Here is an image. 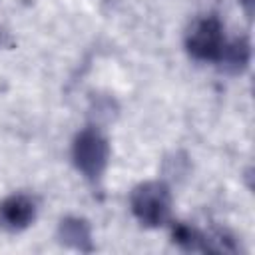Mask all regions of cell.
Listing matches in <instances>:
<instances>
[{
    "instance_id": "obj_1",
    "label": "cell",
    "mask_w": 255,
    "mask_h": 255,
    "mask_svg": "<svg viewBox=\"0 0 255 255\" xmlns=\"http://www.w3.org/2000/svg\"><path fill=\"white\" fill-rule=\"evenodd\" d=\"M129 207L143 225L147 227L163 225L171 211L169 187L161 181L139 183L129 195Z\"/></svg>"
},
{
    "instance_id": "obj_2",
    "label": "cell",
    "mask_w": 255,
    "mask_h": 255,
    "mask_svg": "<svg viewBox=\"0 0 255 255\" xmlns=\"http://www.w3.org/2000/svg\"><path fill=\"white\" fill-rule=\"evenodd\" d=\"M225 44H227L225 28L215 14L197 18L185 34L187 52L201 62H217L221 58Z\"/></svg>"
},
{
    "instance_id": "obj_3",
    "label": "cell",
    "mask_w": 255,
    "mask_h": 255,
    "mask_svg": "<svg viewBox=\"0 0 255 255\" xmlns=\"http://www.w3.org/2000/svg\"><path fill=\"white\" fill-rule=\"evenodd\" d=\"M108 155H110L108 141L96 128H86L76 135L72 145V157L76 167L84 173L86 179L98 181L102 177L108 165Z\"/></svg>"
},
{
    "instance_id": "obj_4",
    "label": "cell",
    "mask_w": 255,
    "mask_h": 255,
    "mask_svg": "<svg viewBox=\"0 0 255 255\" xmlns=\"http://www.w3.org/2000/svg\"><path fill=\"white\" fill-rule=\"evenodd\" d=\"M36 219V201L26 193L8 195L0 203V227L6 231H22Z\"/></svg>"
},
{
    "instance_id": "obj_5",
    "label": "cell",
    "mask_w": 255,
    "mask_h": 255,
    "mask_svg": "<svg viewBox=\"0 0 255 255\" xmlns=\"http://www.w3.org/2000/svg\"><path fill=\"white\" fill-rule=\"evenodd\" d=\"M58 237L64 245L78 251H92V233L90 225L80 217H66L60 221Z\"/></svg>"
},
{
    "instance_id": "obj_6",
    "label": "cell",
    "mask_w": 255,
    "mask_h": 255,
    "mask_svg": "<svg viewBox=\"0 0 255 255\" xmlns=\"http://www.w3.org/2000/svg\"><path fill=\"white\" fill-rule=\"evenodd\" d=\"M249 56H251V48H249L247 38H233V40H227V44H225V48L221 52V58L217 62L227 72L237 74L243 68H247Z\"/></svg>"
},
{
    "instance_id": "obj_7",
    "label": "cell",
    "mask_w": 255,
    "mask_h": 255,
    "mask_svg": "<svg viewBox=\"0 0 255 255\" xmlns=\"http://www.w3.org/2000/svg\"><path fill=\"white\" fill-rule=\"evenodd\" d=\"M173 241L183 247L185 251H215L213 247V239L207 237L205 233H201L195 227H189L185 223H177L173 225Z\"/></svg>"
}]
</instances>
